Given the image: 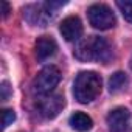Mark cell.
<instances>
[{"instance_id": "obj_1", "label": "cell", "mask_w": 132, "mask_h": 132, "mask_svg": "<svg viewBox=\"0 0 132 132\" xmlns=\"http://www.w3.org/2000/svg\"><path fill=\"white\" fill-rule=\"evenodd\" d=\"M75 57L81 62H107L112 56V48L106 39L90 36L78 42L73 51Z\"/></svg>"}, {"instance_id": "obj_2", "label": "cell", "mask_w": 132, "mask_h": 132, "mask_svg": "<svg viewBox=\"0 0 132 132\" xmlns=\"http://www.w3.org/2000/svg\"><path fill=\"white\" fill-rule=\"evenodd\" d=\"M101 76L95 72H81L73 82V95L82 104L93 101L101 92Z\"/></svg>"}, {"instance_id": "obj_3", "label": "cell", "mask_w": 132, "mask_h": 132, "mask_svg": "<svg viewBox=\"0 0 132 132\" xmlns=\"http://www.w3.org/2000/svg\"><path fill=\"white\" fill-rule=\"evenodd\" d=\"M61 81V72L54 65L44 67L33 79V92L37 95H48Z\"/></svg>"}, {"instance_id": "obj_4", "label": "cell", "mask_w": 132, "mask_h": 132, "mask_svg": "<svg viewBox=\"0 0 132 132\" xmlns=\"http://www.w3.org/2000/svg\"><path fill=\"white\" fill-rule=\"evenodd\" d=\"M89 22L96 30H109L115 27V14L104 3H95L89 8Z\"/></svg>"}, {"instance_id": "obj_5", "label": "cell", "mask_w": 132, "mask_h": 132, "mask_svg": "<svg viewBox=\"0 0 132 132\" xmlns=\"http://www.w3.org/2000/svg\"><path fill=\"white\" fill-rule=\"evenodd\" d=\"M65 106L64 96L61 93H48V95H40V98L36 103L37 112L44 118H54L57 117Z\"/></svg>"}, {"instance_id": "obj_6", "label": "cell", "mask_w": 132, "mask_h": 132, "mask_svg": "<svg viewBox=\"0 0 132 132\" xmlns=\"http://www.w3.org/2000/svg\"><path fill=\"white\" fill-rule=\"evenodd\" d=\"M130 123V112L124 107H117L107 115L109 132H127Z\"/></svg>"}, {"instance_id": "obj_7", "label": "cell", "mask_w": 132, "mask_h": 132, "mask_svg": "<svg viewBox=\"0 0 132 132\" xmlns=\"http://www.w3.org/2000/svg\"><path fill=\"white\" fill-rule=\"evenodd\" d=\"M59 31H61L62 37H64L65 40H69V42L79 40L81 36H82V23H81L79 17H76V16H69V17H65V19L61 22Z\"/></svg>"}, {"instance_id": "obj_8", "label": "cell", "mask_w": 132, "mask_h": 132, "mask_svg": "<svg viewBox=\"0 0 132 132\" xmlns=\"http://www.w3.org/2000/svg\"><path fill=\"white\" fill-rule=\"evenodd\" d=\"M23 16L27 17V20L33 25H39V27H45L48 23V20L51 19L53 13L48 10V6L45 3L42 5H31L27 10H23Z\"/></svg>"}, {"instance_id": "obj_9", "label": "cell", "mask_w": 132, "mask_h": 132, "mask_svg": "<svg viewBox=\"0 0 132 132\" xmlns=\"http://www.w3.org/2000/svg\"><path fill=\"white\" fill-rule=\"evenodd\" d=\"M56 50H57V44L50 36H40L36 42V57L40 62H45L47 59L53 57L56 54Z\"/></svg>"}, {"instance_id": "obj_10", "label": "cell", "mask_w": 132, "mask_h": 132, "mask_svg": "<svg viewBox=\"0 0 132 132\" xmlns=\"http://www.w3.org/2000/svg\"><path fill=\"white\" fill-rule=\"evenodd\" d=\"M69 121H70L72 129H75V130H78V132H87V130H90V129L93 127L92 118H90L87 113H84V112H75V113L70 117Z\"/></svg>"}, {"instance_id": "obj_11", "label": "cell", "mask_w": 132, "mask_h": 132, "mask_svg": "<svg viewBox=\"0 0 132 132\" xmlns=\"http://www.w3.org/2000/svg\"><path fill=\"white\" fill-rule=\"evenodd\" d=\"M126 86H127V76H126L123 72L113 73V75L110 76V79H109V90L113 92V93L123 90Z\"/></svg>"}, {"instance_id": "obj_12", "label": "cell", "mask_w": 132, "mask_h": 132, "mask_svg": "<svg viewBox=\"0 0 132 132\" xmlns=\"http://www.w3.org/2000/svg\"><path fill=\"white\" fill-rule=\"evenodd\" d=\"M117 6L120 8L123 17L127 22H132V0H124V2H117Z\"/></svg>"}, {"instance_id": "obj_13", "label": "cell", "mask_w": 132, "mask_h": 132, "mask_svg": "<svg viewBox=\"0 0 132 132\" xmlns=\"http://www.w3.org/2000/svg\"><path fill=\"white\" fill-rule=\"evenodd\" d=\"M14 120H16V113H14L13 109H3L2 110V126H3V129L8 127Z\"/></svg>"}, {"instance_id": "obj_14", "label": "cell", "mask_w": 132, "mask_h": 132, "mask_svg": "<svg viewBox=\"0 0 132 132\" xmlns=\"http://www.w3.org/2000/svg\"><path fill=\"white\" fill-rule=\"evenodd\" d=\"M0 90H2V101H6L10 96V84L6 81H3L2 86H0Z\"/></svg>"}, {"instance_id": "obj_15", "label": "cell", "mask_w": 132, "mask_h": 132, "mask_svg": "<svg viewBox=\"0 0 132 132\" xmlns=\"http://www.w3.org/2000/svg\"><path fill=\"white\" fill-rule=\"evenodd\" d=\"M2 8H3V11H2V13H3V17H6V16L10 14V5H8L6 2H2Z\"/></svg>"}, {"instance_id": "obj_16", "label": "cell", "mask_w": 132, "mask_h": 132, "mask_svg": "<svg viewBox=\"0 0 132 132\" xmlns=\"http://www.w3.org/2000/svg\"><path fill=\"white\" fill-rule=\"evenodd\" d=\"M130 69H132V59H130Z\"/></svg>"}]
</instances>
